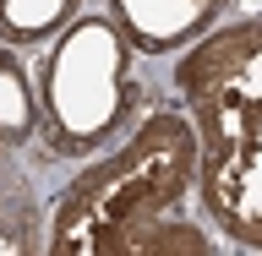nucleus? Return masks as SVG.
I'll list each match as a JSON object with an SVG mask.
<instances>
[{
    "mask_svg": "<svg viewBox=\"0 0 262 256\" xmlns=\"http://www.w3.org/2000/svg\"><path fill=\"white\" fill-rule=\"evenodd\" d=\"M142 251H208V240L191 235V229H153V235L131 240V256H142Z\"/></svg>",
    "mask_w": 262,
    "mask_h": 256,
    "instance_id": "obj_3",
    "label": "nucleus"
},
{
    "mask_svg": "<svg viewBox=\"0 0 262 256\" xmlns=\"http://www.w3.org/2000/svg\"><path fill=\"white\" fill-rule=\"evenodd\" d=\"M191 169H196V131L180 114H153L120 158H110L104 169L71 185L60 218H55V235H49V251L126 256L131 240L153 229L159 213L186 196Z\"/></svg>",
    "mask_w": 262,
    "mask_h": 256,
    "instance_id": "obj_2",
    "label": "nucleus"
},
{
    "mask_svg": "<svg viewBox=\"0 0 262 256\" xmlns=\"http://www.w3.org/2000/svg\"><path fill=\"white\" fill-rule=\"evenodd\" d=\"M202 126V196L241 245H262V22L213 33L180 65Z\"/></svg>",
    "mask_w": 262,
    "mask_h": 256,
    "instance_id": "obj_1",
    "label": "nucleus"
}]
</instances>
